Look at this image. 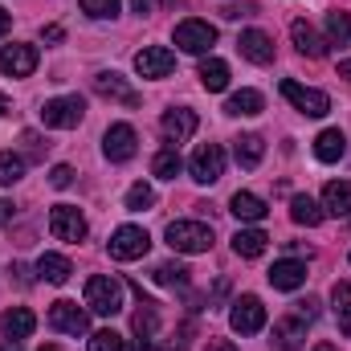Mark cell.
<instances>
[{"label": "cell", "instance_id": "6da1fadb", "mask_svg": "<svg viewBox=\"0 0 351 351\" xmlns=\"http://www.w3.org/2000/svg\"><path fill=\"white\" fill-rule=\"evenodd\" d=\"M86 306L94 315H102V319L119 315L123 311V282L110 278V274H94L86 282Z\"/></svg>", "mask_w": 351, "mask_h": 351}, {"label": "cell", "instance_id": "7a4b0ae2", "mask_svg": "<svg viewBox=\"0 0 351 351\" xmlns=\"http://www.w3.org/2000/svg\"><path fill=\"white\" fill-rule=\"evenodd\" d=\"M168 245L176 254H208L213 250V225H204V221H172L168 225Z\"/></svg>", "mask_w": 351, "mask_h": 351}, {"label": "cell", "instance_id": "3957f363", "mask_svg": "<svg viewBox=\"0 0 351 351\" xmlns=\"http://www.w3.org/2000/svg\"><path fill=\"white\" fill-rule=\"evenodd\" d=\"M82 119H86V102H82L78 94L49 98V102L41 106V123H45V127H53V131H70V127H78Z\"/></svg>", "mask_w": 351, "mask_h": 351}, {"label": "cell", "instance_id": "277c9868", "mask_svg": "<svg viewBox=\"0 0 351 351\" xmlns=\"http://www.w3.org/2000/svg\"><path fill=\"white\" fill-rule=\"evenodd\" d=\"M282 98H286L294 110H302L306 119H323V114L331 110V98H327L323 90L302 86V82H294V78H282Z\"/></svg>", "mask_w": 351, "mask_h": 351}, {"label": "cell", "instance_id": "5b68a950", "mask_svg": "<svg viewBox=\"0 0 351 351\" xmlns=\"http://www.w3.org/2000/svg\"><path fill=\"white\" fill-rule=\"evenodd\" d=\"M110 258L114 262H139L147 250H152V237H147V229H139V225H123V229H114V237H110Z\"/></svg>", "mask_w": 351, "mask_h": 351}, {"label": "cell", "instance_id": "8992f818", "mask_svg": "<svg viewBox=\"0 0 351 351\" xmlns=\"http://www.w3.org/2000/svg\"><path fill=\"white\" fill-rule=\"evenodd\" d=\"M188 172L196 184H217L225 176V147L221 143H200L188 160Z\"/></svg>", "mask_w": 351, "mask_h": 351}, {"label": "cell", "instance_id": "52a82bcc", "mask_svg": "<svg viewBox=\"0 0 351 351\" xmlns=\"http://www.w3.org/2000/svg\"><path fill=\"white\" fill-rule=\"evenodd\" d=\"M176 45L184 49V53H196V58H204L213 45H217V29L208 25V21H180L176 25Z\"/></svg>", "mask_w": 351, "mask_h": 351}, {"label": "cell", "instance_id": "ba28073f", "mask_svg": "<svg viewBox=\"0 0 351 351\" xmlns=\"http://www.w3.org/2000/svg\"><path fill=\"white\" fill-rule=\"evenodd\" d=\"M229 327L237 331V335H258L265 327V306L258 294H241L237 302H233V311H229Z\"/></svg>", "mask_w": 351, "mask_h": 351}, {"label": "cell", "instance_id": "9c48e42d", "mask_svg": "<svg viewBox=\"0 0 351 351\" xmlns=\"http://www.w3.org/2000/svg\"><path fill=\"white\" fill-rule=\"evenodd\" d=\"M49 233H53L58 241L78 245V241L86 237V217H82L74 204H53V208H49Z\"/></svg>", "mask_w": 351, "mask_h": 351}, {"label": "cell", "instance_id": "30bf717a", "mask_svg": "<svg viewBox=\"0 0 351 351\" xmlns=\"http://www.w3.org/2000/svg\"><path fill=\"white\" fill-rule=\"evenodd\" d=\"M49 327H53V331H62V335H86V331H90V315L78 306V302L58 298V302L49 306Z\"/></svg>", "mask_w": 351, "mask_h": 351}, {"label": "cell", "instance_id": "8fae6325", "mask_svg": "<svg viewBox=\"0 0 351 351\" xmlns=\"http://www.w3.org/2000/svg\"><path fill=\"white\" fill-rule=\"evenodd\" d=\"M135 147H139V135H135L131 123H114V127L102 135V156H106L110 164H127V160L135 156Z\"/></svg>", "mask_w": 351, "mask_h": 351}, {"label": "cell", "instance_id": "7c38bea8", "mask_svg": "<svg viewBox=\"0 0 351 351\" xmlns=\"http://www.w3.org/2000/svg\"><path fill=\"white\" fill-rule=\"evenodd\" d=\"M135 70H139V78H168L176 70V53L168 45H143L135 53Z\"/></svg>", "mask_w": 351, "mask_h": 351}, {"label": "cell", "instance_id": "4fadbf2b", "mask_svg": "<svg viewBox=\"0 0 351 351\" xmlns=\"http://www.w3.org/2000/svg\"><path fill=\"white\" fill-rule=\"evenodd\" d=\"M196 110H184V106H176L168 110L164 119H160V131H164V143L168 147H180V143H188L192 139V131H196Z\"/></svg>", "mask_w": 351, "mask_h": 351}, {"label": "cell", "instance_id": "5bb4252c", "mask_svg": "<svg viewBox=\"0 0 351 351\" xmlns=\"http://www.w3.org/2000/svg\"><path fill=\"white\" fill-rule=\"evenodd\" d=\"M37 70V49L33 45H4L0 49V74L4 78H29Z\"/></svg>", "mask_w": 351, "mask_h": 351}, {"label": "cell", "instance_id": "9a60e30c", "mask_svg": "<svg viewBox=\"0 0 351 351\" xmlns=\"http://www.w3.org/2000/svg\"><path fill=\"white\" fill-rule=\"evenodd\" d=\"M94 94H102V98H110V102H123V106H139V94L127 86V78L114 74V70L94 74Z\"/></svg>", "mask_w": 351, "mask_h": 351}, {"label": "cell", "instance_id": "2e32d148", "mask_svg": "<svg viewBox=\"0 0 351 351\" xmlns=\"http://www.w3.org/2000/svg\"><path fill=\"white\" fill-rule=\"evenodd\" d=\"M269 286L274 290H298L302 282H306V262H298V258H282V262L269 265Z\"/></svg>", "mask_w": 351, "mask_h": 351}, {"label": "cell", "instance_id": "e0dca14e", "mask_svg": "<svg viewBox=\"0 0 351 351\" xmlns=\"http://www.w3.org/2000/svg\"><path fill=\"white\" fill-rule=\"evenodd\" d=\"M306 339V319L302 315H286V319H278L274 323V348L278 351H298V343Z\"/></svg>", "mask_w": 351, "mask_h": 351}, {"label": "cell", "instance_id": "ac0fdd59", "mask_svg": "<svg viewBox=\"0 0 351 351\" xmlns=\"http://www.w3.org/2000/svg\"><path fill=\"white\" fill-rule=\"evenodd\" d=\"M237 49H241V58H250L254 66H269V62H274V41L265 37L262 29H245V33L237 37Z\"/></svg>", "mask_w": 351, "mask_h": 351}, {"label": "cell", "instance_id": "d6986e66", "mask_svg": "<svg viewBox=\"0 0 351 351\" xmlns=\"http://www.w3.org/2000/svg\"><path fill=\"white\" fill-rule=\"evenodd\" d=\"M33 327H37V315H33L29 306H12V311L0 315V331H4L8 339H29Z\"/></svg>", "mask_w": 351, "mask_h": 351}, {"label": "cell", "instance_id": "ffe728a7", "mask_svg": "<svg viewBox=\"0 0 351 351\" xmlns=\"http://www.w3.org/2000/svg\"><path fill=\"white\" fill-rule=\"evenodd\" d=\"M70 274H74V265H70V258H62V254H41L37 258V278L49 282V286L70 282Z\"/></svg>", "mask_w": 351, "mask_h": 351}, {"label": "cell", "instance_id": "44dd1931", "mask_svg": "<svg viewBox=\"0 0 351 351\" xmlns=\"http://www.w3.org/2000/svg\"><path fill=\"white\" fill-rule=\"evenodd\" d=\"M323 213L331 217H351V184L348 180H331L323 188Z\"/></svg>", "mask_w": 351, "mask_h": 351}, {"label": "cell", "instance_id": "7402d4cb", "mask_svg": "<svg viewBox=\"0 0 351 351\" xmlns=\"http://www.w3.org/2000/svg\"><path fill=\"white\" fill-rule=\"evenodd\" d=\"M229 213L237 217V221H250V225H258V221H265V200L262 196H254V192H237L233 200H229Z\"/></svg>", "mask_w": 351, "mask_h": 351}, {"label": "cell", "instance_id": "603a6c76", "mask_svg": "<svg viewBox=\"0 0 351 351\" xmlns=\"http://www.w3.org/2000/svg\"><path fill=\"white\" fill-rule=\"evenodd\" d=\"M290 37H294V45H298V53H306V58H323V53H327V41H323L306 21H294V25H290Z\"/></svg>", "mask_w": 351, "mask_h": 351}, {"label": "cell", "instance_id": "cb8c5ba5", "mask_svg": "<svg viewBox=\"0 0 351 351\" xmlns=\"http://www.w3.org/2000/svg\"><path fill=\"white\" fill-rule=\"evenodd\" d=\"M343 152H348V139H343V131H339V127H327V131L315 139V156H319L323 164L343 160Z\"/></svg>", "mask_w": 351, "mask_h": 351}, {"label": "cell", "instance_id": "d4e9b609", "mask_svg": "<svg viewBox=\"0 0 351 351\" xmlns=\"http://www.w3.org/2000/svg\"><path fill=\"white\" fill-rule=\"evenodd\" d=\"M265 245H269V237L262 229H237V237H233V254L237 258H262Z\"/></svg>", "mask_w": 351, "mask_h": 351}, {"label": "cell", "instance_id": "484cf974", "mask_svg": "<svg viewBox=\"0 0 351 351\" xmlns=\"http://www.w3.org/2000/svg\"><path fill=\"white\" fill-rule=\"evenodd\" d=\"M323 204H315L311 196H294L290 200V221L294 225H306V229H315V225H323Z\"/></svg>", "mask_w": 351, "mask_h": 351}, {"label": "cell", "instance_id": "4316f807", "mask_svg": "<svg viewBox=\"0 0 351 351\" xmlns=\"http://www.w3.org/2000/svg\"><path fill=\"white\" fill-rule=\"evenodd\" d=\"M265 98L258 90H237V94H229V102H225V114H245V119H254V114H262Z\"/></svg>", "mask_w": 351, "mask_h": 351}, {"label": "cell", "instance_id": "83f0119b", "mask_svg": "<svg viewBox=\"0 0 351 351\" xmlns=\"http://www.w3.org/2000/svg\"><path fill=\"white\" fill-rule=\"evenodd\" d=\"M233 152H237V164L254 172V168L262 164V156H265V143H262V135H241Z\"/></svg>", "mask_w": 351, "mask_h": 351}, {"label": "cell", "instance_id": "f1b7e54d", "mask_svg": "<svg viewBox=\"0 0 351 351\" xmlns=\"http://www.w3.org/2000/svg\"><path fill=\"white\" fill-rule=\"evenodd\" d=\"M200 86L204 90H225L229 86V66L221 58H204L200 62Z\"/></svg>", "mask_w": 351, "mask_h": 351}, {"label": "cell", "instance_id": "f546056e", "mask_svg": "<svg viewBox=\"0 0 351 351\" xmlns=\"http://www.w3.org/2000/svg\"><path fill=\"white\" fill-rule=\"evenodd\" d=\"M184 168V160H180V152L176 147H164L156 160H152V176H160V180H176Z\"/></svg>", "mask_w": 351, "mask_h": 351}, {"label": "cell", "instance_id": "4dcf8cb0", "mask_svg": "<svg viewBox=\"0 0 351 351\" xmlns=\"http://www.w3.org/2000/svg\"><path fill=\"white\" fill-rule=\"evenodd\" d=\"M131 327H135V335H139V339H152V335L160 331V315H156V302H143V311H135Z\"/></svg>", "mask_w": 351, "mask_h": 351}, {"label": "cell", "instance_id": "1f68e13d", "mask_svg": "<svg viewBox=\"0 0 351 351\" xmlns=\"http://www.w3.org/2000/svg\"><path fill=\"white\" fill-rule=\"evenodd\" d=\"M351 41V16L348 12H327V45H348Z\"/></svg>", "mask_w": 351, "mask_h": 351}, {"label": "cell", "instance_id": "d6a6232c", "mask_svg": "<svg viewBox=\"0 0 351 351\" xmlns=\"http://www.w3.org/2000/svg\"><path fill=\"white\" fill-rule=\"evenodd\" d=\"M152 204H156V188H152V184L139 180V184L127 188V208H131V213H143V208H152Z\"/></svg>", "mask_w": 351, "mask_h": 351}, {"label": "cell", "instance_id": "836d02e7", "mask_svg": "<svg viewBox=\"0 0 351 351\" xmlns=\"http://www.w3.org/2000/svg\"><path fill=\"white\" fill-rule=\"evenodd\" d=\"M21 176H25V160L12 156V152H0V184L8 188V184H16Z\"/></svg>", "mask_w": 351, "mask_h": 351}, {"label": "cell", "instance_id": "e575fe53", "mask_svg": "<svg viewBox=\"0 0 351 351\" xmlns=\"http://www.w3.org/2000/svg\"><path fill=\"white\" fill-rule=\"evenodd\" d=\"M188 274L192 269H184V265H176V262H164L156 269V282L160 286H188Z\"/></svg>", "mask_w": 351, "mask_h": 351}, {"label": "cell", "instance_id": "d590c367", "mask_svg": "<svg viewBox=\"0 0 351 351\" xmlns=\"http://www.w3.org/2000/svg\"><path fill=\"white\" fill-rule=\"evenodd\" d=\"M90 351H127L119 331H94L90 335Z\"/></svg>", "mask_w": 351, "mask_h": 351}, {"label": "cell", "instance_id": "8d00e7d4", "mask_svg": "<svg viewBox=\"0 0 351 351\" xmlns=\"http://www.w3.org/2000/svg\"><path fill=\"white\" fill-rule=\"evenodd\" d=\"M82 12L94 16V21H106V16L119 12V0H82Z\"/></svg>", "mask_w": 351, "mask_h": 351}, {"label": "cell", "instance_id": "74e56055", "mask_svg": "<svg viewBox=\"0 0 351 351\" xmlns=\"http://www.w3.org/2000/svg\"><path fill=\"white\" fill-rule=\"evenodd\" d=\"M49 184H53V188H70V184H74V168H70V164H58V168L49 172Z\"/></svg>", "mask_w": 351, "mask_h": 351}, {"label": "cell", "instance_id": "f35d334b", "mask_svg": "<svg viewBox=\"0 0 351 351\" xmlns=\"http://www.w3.org/2000/svg\"><path fill=\"white\" fill-rule=\"evenodd\" d=\"M21 139H25V143H29V160H41V156H45V152H49V143H41V139H37V135H33V131H25V135H21Z\"/></svg>", "mask_w": 351, "mask_h": 351}, {"label": "cell", "instance_id": "ab89813d", "mask_svg": "<svg viewBox=\"0 0 351 351\" xmlns=\"http://www.w3.org/2000/svg\"><path fill=\"white\" fill-rule=\"evenodd\" d=\"M331 298H335V306H348L351 302V282H335V286H331Z\"/></svg>", "mask_w": 351, "mask_h": 351}, {"label": "cell", "instance_id": "60d3db41", "mask_svg": "<svg viewBox=\"0 0 351 351\" xmlns=\"http://www.w3.org/2000/svg\"><path fill=\"white\" fill-rule=\"evenodd\" d=\"M131 4H135V12H139V16H147V12H156L160 4H168V0H131Z\"/></svg>", "mask_w": 351, "mask_h": 351}, {"label": "cell", "instance_id": "b9f144b4", "mask_svg": "<svg viewBox=\"0 0 351 351\" xmlns=\"http://www.w3.org/2000/svg\"><path fill=\"white\" fill-rule=\"evenodd\" d=\"M204 351H241V348H237L233 339H208V343H204Z\"/></svg>", "mask_w": 351, "mask_h": 351}, {"label": "cell", "instance_id": "7bdbcfd3", "mask_svg": "<svg viewBox=\"0 0 351 351\" xmlns=\"http://www.w3.org/2000/svg\"><path fill=\"white\" fill-rule=\"evenodd\" d=\"M339 331L351 339V302H348V306H339Z\"/></svg>", "mask_w": 351, "mask_h": 351}, {"label": "cell", "instance_id": "ee69618b", "mask_svg": "<svg viewBox=\"0 0 351 351\" xmlns=\"http://www.w3.org/2000/svg\"><path fill=\"white\" fill-rule=\"evenodd\" d=\"M41 37H45V41H62L66 33H62V25H45V29H41Z\"/></svg>", "mask_w": 351, "mask_h": 351}, {"label": "cell", "instance_id": "f6af8a7d", "mask_svg": "<svg viewBox=\"0 0 351 351\" xmlns=\"http://www.w3.org/2000/svg\"><path fill=\"white\" fill-rule=\"evenodd\" d=\"M8 221H12V204H8V200H0V229H4Z\"/></svg>", "mask_w": 351, "mask_h": 351}, {"label": "cell", "instance_id": "bcb514c9", "mask_svg": "<svg viewBox=\"0 0 351 351\" xmlns=\"http://www.w3.org/2000/svg\"><path fill=\"white\" fill-rule=\"evenodd\" d=\"M8 25H12V12H4V8H0V37L8 33Z\"/></svg>", "mask_w": 351, "mask_h": 351}, {"label": "cell", "instance_id": "7dc6e473", "mask_svg": "<svg viewBox=\"0 0 351 351\" xmlns=\"http://www.w3.org/2000/svg\"><path fill=\"white\" fill-rule=\"evenodd\" d=\"M339 78H348V82H351V58H348V62H339Z\"/></svg>", "mask_w": 351, "mask_h": 351}, {"label": "cell", "instance_id": "c3c4849f", "mask_svg": "<svg viewBox=\"0 0 351 351\" xmlns=\"http://www.w3.org/2000/svg\"><path fill=\"white\" fill-rule=\"evenodd\" d=\"M8 110H12V102H8V98H4V94H0V119H4V114H8Z\"/></svg>", "mask_w": 351, "mask_h": 351}, {"label": "cell", "instance_id": "681fc988", "mask_svg": "<svg viewBox=\"0 0 351 351\" xmlns=\"http://www.w3.org/2000/svg\"><path fill=\"white\" fill-rule=\"evenodd\" d=\"M311 351H339V348H335V343H315Z\"/></svg>", "mask_w": 351, "mask_h": 351}, {"label": "cell", "instance_id": "f907efd6", "mask_svg": "<svg viewBox=\"0 0 351 351\" xmlns=\"http://www.w3.org/2000/svg\"><path fill=\"white\" fill-rule=\"evenodd\" d=\"M37 351H58V348H37Z\"/></svg>", "mask_w": 351, "mask_h": 351}]
</instances>
